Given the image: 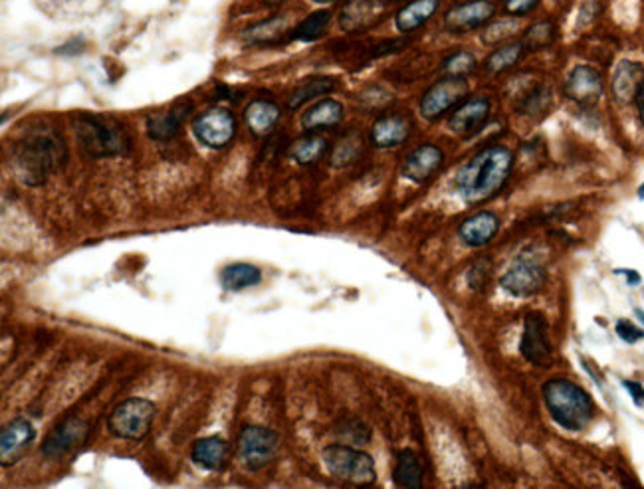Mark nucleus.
<instances>
[{"label": "nucleus", "instance_id": "dca6fc26", "mask_svg": "<svg viewBox=\"0 0 644 489\" xmlns=\"http://www.w3.org/2000/svg\"><path fill=\"white\" fill-rule=\"evenodd\" d=\"M191 111H193L191 101H179L169 109L151 113L145 121L147 135L157 141V143H165V141L175 139L181 133V129L186 124V119H189Z\"/></svg>", "mask_w": 644, "mask_h": 489}, {"label": "nucleus", "instance_id": "c9c22d12", "mask_svg": "<svg viewBox=\"0 0 644 489\" xmlns=\"http://www.w3.org/2000/svg\"><path fill=\"white\" fill-rule=\"evenodd\" d=\"M552 103H554L552 88L544 86V83H541V86L534 88L528 93L524 103H521V113H524V116H528V117L537 119L541 116H545V113L549 111V107H552Z\"/></svg>", "mask_w": 644, "mask_h": 489}, {"label": "nucleus", "instance_id": "c03bdc74", "mask_svg": "<svg viewBox=\"0 0 644 489\" xmlns=\"http://www.w3.org/2000/svg\"><path fill=\"white\" fill-rule=\"evenodd\" d=\"M623 387L629 390V394L632 397V402L637 404V407H642L644 402V387L640 382H632V381H624Z\"/></svg>", "mask_w": 644, "mask_h": 489}, {"label": "nucleus", "instance_id": "a19ab883", "mask_svg": "<svg viewBox=\"0 0 644 489\" xmlns=\"http://www.w3.org/2000/svg\"><path fill=\"white\" fill-rule=\"evenodd\" d=\"M490 274V263L488 260H478L474 263V266L470 268V274H468V284L472 289H482L484 286H486V278Z\"/></svg>", "mask_w": 644, "mask_h": 489}, {"label": "nucleus", "instance_id": "7c9ffc66", "mask_svg": "<svg viewBox=\"0 0 644 489\" xmlns=\"http://www.w3.org/2000/svg\"><path fill=\"white\" fill-rule=\"evenodd\" d=\"M328 153V141L320 133H305L300 139H296L292 147H289L288 155L294 163L302 167L315 165L320 159Z\"/></svg>", "mask_w": 644, "mask_h": 489}, {"label": "nucleus", "instance_id": "ddd939ff", "mask_svg": "<svg viewBox=\"0 0 644 489\" xmlns=\"http://www.w3.org/2000/svg\"><path fill=\"white\" fill-rule=\"evenodd\" d=\"M605 91V82L601 72L593 65L579 64L569 72L563 83V93L569 101L577 103L579 107L589 109L599 103Z\"/></svg>", "mask_w": 644, "mask_h": 489}, {"label": "nucleus", "instance_id": "5701e85b", "mask_svg": "<svg viewBox=\"0 0 644 489\" xmlns=\"http://www.w3.org/2000/svg\"><path fill=\"white\" fill-rule=\"evenodd\" d=\"M86 434V425L80 418H68L62 425L56 426L48 436H46L42 451L48 458H60L70 451L73 446Z\"/></svg>", "mask_w": 644, "mask_h": 489}, {"label": "nucleus", "instance_id": "423d86ee", "mask_svg": "<svg viewBox=\"0 0 644 489\" xmlns=\"http://www.w3.org/2000/svg\"><path fill=\"white\" fill-rule=\"evenodd\" d=\"M157 407L147 399H127L111 410L107 430L119 440H143L153 428Z\"/></svg>", "mask_w": 644, "mask_h": 489}, {"label": "nucleus", "instance_id": "58836bf2", "mask_svg": "<svg viewBox=\"0 0 644 489\" xmlns=\"http://www.w3.org/2000/svg\"><path fill=\"white\" fill-rule=\"evenodd\" d=\"M338 434L343 438L351 442V444H363V442H369L371 434H369V428L363 425V422L356 420V418H345L341 420L338 425Z\"/></svg>", "mask_w": 644, "mask_h": 489}, {"label": "nucleus", "instance_id": "0eeeda50", "mask_svg": "<svg viewBox=\"0 0 644 489\" xmlns=\"http://www.w3.org/2000/svg\"><path fill=\"white\" fill-rule=\"evenodd\" d=\"M470 96L468 78H454V75H442L428 88L421 101H418V111L423 119L438 121L460 106V103Z\"/></svg>", "mask_w": 644, "mask_h": 489}, {"label": "nucleus", "instance_id": "f8f14e48", "mask_svg": "<svg viewBox=\"0 0 644 489\" xmlns=\"http://www.w3.org/2000/svg\"><path fill=\"white\" fill-rule=\"evenodd\" d=\"M545 268L529 256H519L502 276L500 286L513 297H531L545 286Z\"/></svg>", "mask_w": 644, "mask_h": 489}, {"label": "nucleus", "instance_id": "c756f323", "mask_svg": "<svg viewBox=\"0 0 644 489\" xmlns=\"http://www.w3.org/2000/svg\"><path fill=\"white\" fill-rule=\"evenodd\" d=\"M423 479H425V469L415 451L413 450L399 451L397 466L393 472L395 485L407 489H421Z\"/></svg>", "mask_w": 644, "mask_h": 489}, {"label": "nucleus", "instance_id": "393cba45", "mask_svg": "<svg viewBox=\"0 0 644 489\" xmlns=\"http://www.w3.org/2000/svg\"><path fill=\"white\" fill-rule=\"evenodd\" d=\"M191 459L194 466L209 469V472H219L228 459V444L219 436L201 438L193 444Z\"/></svg>", "mask_w": 644, "mask_h": 489}, {"label": "nucleus", "instance_id": "3c124183", "mask_svg": "<svg viewBox=\"0 0 644 489\" xmlns=\"http://www.w3.org/2000/svg\"><path fill=\"white\" fill-rule=\"evenodd\" d=\"M639 199H644V183H642L640 188H639Z\"/></svg>", "mask_w": 644, "mask_h": 489}, {"label": "nucleus", "instance_id": "49530a36", "mask_svg": "<svg viewBox=\"0 0 644 489\" xmlns=\"http://www.w3.org/2000/svg\"><path fill=\"white\" fill-rule=\"evenodd\" d=\"M614 274H623V276H627V279H629V286H639L640 281H642V278L637 274V271H632V270H617V271H614Z\"/></svg>", "mask_w": 644, "mask_h": 489}, {"label": "nucleus", "instance_id": "aec40b11", "mask_svg": "<svg viewBox=\"0 0 644 489\" xmlns=\"http://www.w3.org/2000/svg\"><path fill=\"white\" fill-rule=\"evenodd\" d=\"M387 0H348L341 8L339 26L345 32H359L381 21Z\"/></svg>", "mask_w": 644, "mask_h": 489}, {"label": "nucleus", "instance_id": "412c9836", "mask_svg": "<svg viewBox=\"0 0 644 489\" xmlns=\"http://www.w3.org/2000/svg\"><path fill=\"white\" fill-rule=\"evenodd\" d=\"M343 117H345L343 103L333 98H323L320 101H315L310 109L304 111L300 124L305 133H320V131L338 127Z\"/></svg>", "mask_w": 644, "mask_h": 489}, {"label": "nucleus", "instance_id": "473e14b6", "mask_svg": "<svg viewBox=\"0 0 644 489\" xmlns=\"http://www.w3.org/2000/svg\"><path fill=\"white\" fill-rule=\"evenodd\" d=\"M262 279V271L252 263H230L222 270L220 274V286L227 291H242L246 287H252L260 284Z\"/></svg>", "mask_w": 644, "mask_h": 489}, {"label": "nucleus", "instance_id": "f704fd0d", "mask_svg": "<svg viewBox=\"0 0 644 489\" xmlns=\"http://www.w3.org/2000/svg\"><path fill=\"white\" fill-rule=\"evenodd\" d=\"M476 70H478V58L474 52L464 48L448 54L441 64L442 75H454V78H468Z\"/></svg>", "mask_w": 644, "mask_h": 489}, {"label": "nucleus", "instance_id": "a211bd4d", "mask_svg": "<svg viewBox=\"0 0 644 489\" xmlns=\"http://www.w3.org/2000/svg\"><path fill=\"white\" fill-rule=\"evenodd\" d=\"M502 220L496 212L478 210L464 219L459 226V238L468 248H484L498 236Z\"/></svg>", "mask_w": 644, "mask_h": 489}, {"label": "nucleus", "instance_id": "cd10ccee", "mask_svg": "<svg viewBox=\"0 0 644 489\" xmlns=\"http://www.w3.org/2000/svg\"><path fill=\"white\" fill-rule=\"evenodd\" d=\"M289 21L284 14L270 16L266 21L250 26L242 34L245 42L250 46H270V44H279L284 40V36H289Z\"/></svg>", "mask_w": 644, "mask_h": 489}, {"label": "nucleus", "instance_id": "20e7f679", "mask_svg": "<svg viewBox=\"0 0 644 489\" xmlns=\"http://www.w3.org/2000/svg\"><path fill=\"white\" fill-rule=\"evenodd\" d=\"M545 408L559 426L579 432L591 425L595 404L583 387L569 379H549L541 387Z\"/></svg>", "mask_w": 644, "mask_h": 489}, {"label": "nucleus", "instance_id": "bb28decb", "mask_svg": "<svg viewBox=\"0 0 644 489\" xmlns=\"http://www.w3.org/2000/svg\"><path fill=\"white\" fill-rule=\"evenodd\" d=\"M526 46L521 40H508L500 46H496L484 60V72L488 75H502L510 70L516 68V65L526 58Z\"/></svg>", "mask_w": 644, "mask_h": 489}, {"label": "nucleus", "instance_id": "2eb2a0df", "mask_svg": "<svg viewBox=\"0 0 644 489\" xmlns=\"http://www.w3.org/2000/svg\"><path fill=\"white\" fill-rule=\"evenodd\" d=\"M444 165V150L434 143L415 147L400 167V175L415 184H425L441 171Z\"/></svg>", "mask_w": 644, "mask_h": 489}, {"label": "nucleus", "instance_id": "a878e982", "mask_svg": "<svg viewBox=\"0 0 644 489\" xmlns=\"http://www.w3.org/2000/svg\"><path fill=\"white\" fill-rule=\"evenodd\" d=\"M279 117H282V111H279L276 103L270 99L250 101L246 111H245L246 125L256 137H266L272 133L278 125Z\"/></svg>", "mask_w": 644, "mask_h": 489}, {"label": "nucleus", "instance_id": "de8ad7c7", "mask_svg": "<svg viewBox=\"0 0 644 489\" xmlns=\"http://www.w3.org/2000/svg\"><path fill=\"white\" fill-rule=\"evenodd\" d=\"M315 4H331V3H339V0H313Z\"/></svg>", "mask_w": 644, "mask_h": 489}, {"label": "nucleus", "instance_id": "f257e3e1", "mask_svg": "<svg viewBox=\"0 0 644 489\" xmlns=\"http://www.w3.org/2000/svg\"><path fill=\"white\" fill-rule=\"evenodd\" d=\"M516 167V155L506 145L482 147L466 161L454 176V188L468 204H484L506 188Z\"/></svg>", "mask_w": 644, "mask_h": 489}, {"label": "nucleus", "instance_id": "f3484780", "mask_svg": "<svg viewBox=\"0 0 644 489\" xmlns=\"http://www.w3.org/2000/svg\"><path fill=\"white\" fill-rule=\"evenodd\" d=\"M36 438L34 426L26 418H14L0 434V462L4 468L16 464Z\"/></svg>", "mask_w": 644, "mask_h": 489}, {"label": "nucleus", "instance_id": "4be33fe9", "mask_svg": "<svg viewBox=\"0 0 644 489\" xmlns=\"http://www.w3.org/2000/svg\"><path fill=\"white\" fill-rule=\"evenodd\" d=\"M442 0H408L395 14V28L400 34H413L441 11Z\"/></svg>", "mask_w": 644, "mask_h": 489}, {"label": "nucleus", "instance_id": "4c0bfd02", "mask_svg": "<svg viewBox=\"0 0 644 489\" xmlns=\"http://www.w3.org/2000/svg\"><path fill=\"white\" fill-rule=\"evenodd\" d=\"M518 18H508L503 16V21H492L482 32V42L486 46H500L508 42V38L518 32Z\"/></svg>", "mask_w": 644, "mask_h": 489}, {"label": "nucleus", "instance_id": "b1692460", "mask_svg": "<svg viewBox=\"0 0 644 489\" xmlns=\"http://www.w3.org/2000/svg\"><path fill=\"white\" fill-rule=\"evenodd\" d=\"M642 80H644V65L639 62L623 60L617 65V70H614L611 80L613 99L621 103V106H627V103L634 99V93H637Z\"/></svg>", "mask_w": 644, "mask_h": 489}, {"label": "nucleus", "instance_id": "ea45409f", "mask_svg": "<svg viewBox=\"0 0 644 489\" xmlns=\"http://www.w3.org/2000/svg\"><path fill=\"white\" fill-rule=\"evenodd\" d=\"M541 0H502V13L508 18H526L537 11Z\"/></svg>", "mask_w": 644, "mask_h": 489}, {"label": "nucleus", "instance_id": "f03ea898", "mask_svg": "<svg viewBox=\"0 0 644 489\" xmlns=\"http://www.w3.org/2000/svg\"><path fill=\"white\" fill-rule=\"evenodd\" d=\"M68 161V147L58 131L34 127L13 149L16 176L28 186H40Z\"/></svg>", "mask_w": 644, "mask_h": 489}, {"label": "nucleus", "instance_id": "6ab92c4d", "mask_svg": "<svg viewBox=\"0 0 644 489\" xmlns=\"http://www.w3.org/2000/svg\"><path fill=\"white\" fill-rule=\"evenodd\" d=\"M413 133V121L405 113H385L371 127V143L377 149H395Z\"/></svg>", "mask_w": 644, "mask_h": 489}, {"label": "nucleus", "instance_id": "2f4dec72", "mask_svg": "<svg viewBox=\"0 0 644 489\" xmlns=\"http://www.w3.org/2000/svg\"><path fill=\"white\" fill-rule=\"evenodd\" d=\"M519 40L524 42L528 52H541L552 48L557 40V24L552 18H541V21L531 22L526 28Z\"/></svg>", "mask_w": 644, "mask_h": 489}, {"label": "nucleus", "instance_id": "37998d69", "mask_svg": "<svg viewBox=\"0 0 644 489\" xmlns=\"http://www.w3.org/2000/svg\"><path fill=\"white\" fill-rule=\"evenodd\" d=\"M601 13V3L599 0H587V3L581 6V11H579V18H577V24L579 26H587L591 24L597 16H599Z\"/></svg>", "mask_w": 644, "mask_h": 489}, {"label": "nucleus", "instance_id": "72a5a7b5", "mask_svg": "<svg viewBox=\"0 0 644 489\" xmlns=\"http://www.w3.org/2000/svg\"><path fill=\"white\" fill-rule=\"evenodd\" d=\"M333 13L330 8H322V11H315L312 14H307L304 21L297 24L296 28H292L289 32V38L297 42H315L328 32V28L331 24Z\"/></svg>", "mask_w": 644, "mask_h": 489}, {"label": "nucleus", "instance_id": "c85d7f7f", "mask_svg": "<svg viewBox=\"0 0 644 489\" xmlns=\"http://www.w3.org/2000/svg\"><path fill=\"white\" fill-rule=\"evenodd\" d=\"M338 88V80L335 78H328V75H320V78H307L304 83H300L294 91L292 96L288 99V109H300L304 107L305 103H310L313 99H320L323 96H330L331 91H335Z\"/></svg>", "mask_w": 644, "mask_h": 489}, {"label": "nucleus", "instance_id": "8fccbe9b", "mask_svg": "<svg viewBox=\"0 0 644 489\" xmlns=\"http://www.w3.org/2000/svg\"><path fill=\"white\" fill-rule=\"evenodd\" d=\"M264 3H266V4H282L284 0H264Z\"/></svg>", "mask_w": 644, "mask_h": 489}, {"label": "nucleus", "instance_id": "603ef678", "mask_svg": "<svg viewBox=\"0 0 644 489\" xmlns=\"http://www.w3.org/2000/svg\"><path fill=\"white\" fill-rule=\"evenodd\" d=\"M454 3H460V0H454Z\"/></svg>", "mask_w": 644, "mask_h": 489}, {"label": "nucleus", "instance_id": "9d476101", "mask_svg": "<svg viewBox=\"0 0 644 489\" xmlns=\"http://www.w3.org/2000/svg\"><path fill=\"white\" fill-rule=\"evenodd\" d=\"M193 133L204 147L224 149L236 135V119L228 109L210 107L194 117Z\"/></svg>", "mask_w": 644, "mask_h": 489}, {"label": "nucleus", "instance_id": "e433bc0d", "mask_svg": "<svg viewBox=\"0 0 644 489\" xmlns=\"http://www.w3.org/2000/svg\"><path fill=\"white\" fill-rule=\"evenodd\" d=\"M361 143H363L361 135H356V133H351L348 137H343L341 141H338V145L333 147V153H331V165L338 168H343V167H349L351 163H356L359 153H361Z\"/></svg>", "mask_w": 644, "mask_h": 489}, {"label": "nucleus", "instance_id": "39448f33", "mask_svg": "<svg viewBox=\"0 0 644 489\" xmlns=\"http://www.w3.org/2000/svg\"><path fill=\"white\" fill-rule=\"evenodd\" d=\"M325 469L339 482L353 485H371L377 479V469L367 451L348 444H331L322 451Z\"/></svg>", "mask_w": 644, "mask_h": 489}, {"label": "nucleus", "instance_id": "a18cd8bd", "mask_svg": "<svg viewBox=\"0 0 644 489\" xmlns=\"http://www.w3.org/2000/svg\"><path fill=\"white\" fill-rule=\"evenodd\" d=\"M634 107H637V113H639V121L644 127V80L640 82V86L637 90V93H634Z\"/></svg>", "mask_w": 644, "mask_h": 489}, {"label": "nucleus", "instance_id": "6e6552de", "mask_svg": "<svg viewBox=\"0 0 644 489\" xmlns=\"http://www.w3.org/2000/svg\"><path fill=\"white\" fill-rule=\"evenodd\" d=\"M279 451V436L272 428L264 426H246L242 428L236 440V458L238 462L250 472L272 464Z\"/></svg>", "mask_w": 644, "mask_h": 489}, {"label": "nucleus", "instance_id": "79ce46f5", "mask_svg": "<svg viewBox=\"0 0 644 489\" xmlns=\"http://www.w3.org/2000/svg\"><path fill=\"white\" fill-rule=\"evenodd\" d=\"M617 335L623 339V341H627V343L632 345V343L640 341V339L644 337V331L640 327L627 322V319H621V322H617Z\"/></svg>", "mask_w": 644, "mask_h": 489}, {"label": "nucleus", "instance_id": "9b49d317", "mask_svg": "<svg viewBox=\"0 0 644 489\" xmlns=\"http://www.w3.org/2000/svg\"><path fill=\"white\" fill-rule=\"evenodd\" d=\"M519 353L524 359L536 366H547L552 363L554 345L549 339V325L544 313L529 312L524 319V333H521Z\"/></svg>", "mask_w": 644, "mask_h": 489}, {"label": "nucleus", "instance_id": "4468645a", "mask_svg": "<svg viewBox=\"0 0 644 489\" xmlns=\"http://www.w3.org/2000/svg\"><path fill=\"white\" fill-rule=\"evenodd\" d=\"M492 113V99L488 96H468L451 116H448V129L454 135L474 137L478 131L488 124Z\"/></svg>", "mask_w": 644, "mask_h": 489}, {"label": "nucleus", "instance_id": "09e8293b", "mask_svg": "<svg viewBox=\"0 0 644 489\" xmlns=\"http://www.w3.org/2000/svg\"><path fill=\"white\" fill-rule=\"evenodd\" d=\"M634 313H637V317L644 323V312H642V309H634Z\"/></svg>", "mask_w": 644, "mask_h": 489}, {"label": "nucleus", "instance_id": "1a4fd4ad", "mask_svg": "<svg viewBox=\"0 0 644 489\" xmlns=\"http://www.w3.org/2000/svg\"><path fill=\"white\" fill-rule=\"evenodd\" d=\"M500 8L494 0H460L454 3L442 16V26L448 34L464 36L484 30L498 18Z\"/></svg>", "mask_w": 644, "mask_h": 489}, {"label": "nucleus", "instance_id": "7ed1b4c3", "mask_svg": "<svg viewBox=\"0 0 644 489\" xmlns=\"http://www.w3.org/2000/svg\"><path fill=\"white\" fill-rule=\"evenodd\" d=\"M78 147L88 159H107L129 153L132 137L117 119L99 113H80L73 119Z\"/></svg>", "mask_w": 644, "mask_h": 489}]
</instances>
